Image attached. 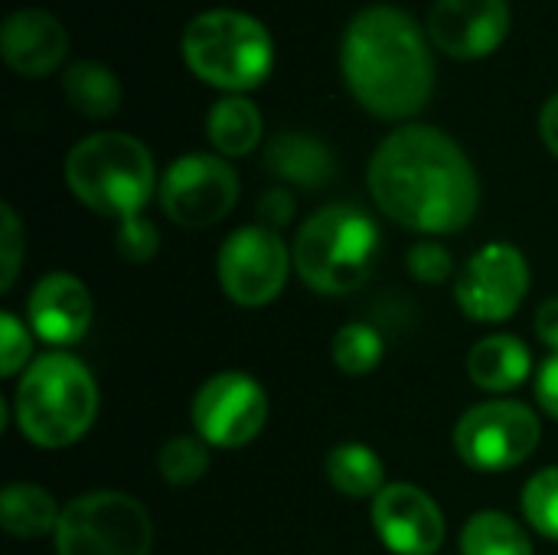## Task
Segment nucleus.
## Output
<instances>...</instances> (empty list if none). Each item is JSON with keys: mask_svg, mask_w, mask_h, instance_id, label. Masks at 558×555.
<instances>
[{"mask_svg": "<svg viewBox=\"0 0 558 555\" xmlns=\"http://www.w3.org/2000/svg\"><path fill=\"white\" fill-rule=\"evenodd\" d=\"M373 527L396 555H435L445 543L441 507L412 484H389L373 500Z\"/></svg>", "mask_w": 558, "mask_h": 555, "instance_id": "obj_14", "label": "nucleus"}, {"mask_svg": "<svg viewBox=\"0 0 558 555\" xmlns=\"http://www.w3.org/2000/svg\"><path fill=\"white\" fill-rule=\"evenodd\" d=\"M327 481L343 497L366 500L386 491V468H383V458L369 445L343 442L327 455Z\"/></svg>", "mask_w": 558, "mask_h": 555, "instance_id": "obj_21", "label": "nucleus"}, {"mask_svg": "<svg viewBox=\"0 0 558 555\" xmlns=\"http://www.w3.org/2000/svg\"><path fill=\"white\" fill-rule=\"evenodd\" d=\"M268 419L265 389L235 370L216 373L193 396V429L209 448H245L255 442Z\"/></svg>", "mask_w": 558, "mask_h": 555, "instance_id": "obj_11", "label": "nucleus"}, {"mask_svg": "<svg viewBox=\"0 0 558 555\" xmlns=\"http://www.w3.org/2000/svg\"><path fill=\"white\" fill-rule=\"evenodd\" d=\"M523 514L543 536L558 540V468H546L523 487Z\"/></svg>", "mask_w": 558, "mask_h": 555, "instance_id": "obj_26", "label": "nucleus"}, {"mask_svg": "<svg viewBox=\"0 0 558 555\" xmlns=\"http://www.w3.org/2000/svg\"><path fill=\"white\" fill-rule=\"evenodd\" d=\"M154 527L147 510L118 491H95L72 500L56 527L59 555H147Z\"/></svg>", "mask_w": 558, "mask_h": 555, "instance_id": "obj_7", "label": "nucleus"}, {"mask_svg": "<svg viewBox=\"0 0 558 555\" xmlns=\"http://www.w3.org/2000/svg\"><path fill=\"white\" fill-rule=\"evenodd\" d=\"M62 88H65L69 105L78 114L92 118V121L111 118L121 108V82L98 59H78V62H72L65 69V75H62Z\"/></svg>", "mask_w": 558, "mask_h": 555, "instance_id": "obj_20", "label": "nucleus"}, {"mask_svg": "<svg viewBox=\"0 0 558 555\" xmlns=\"http://www.w3.org/2000/svg\"><path fill=\"white\" fill-rule=\"evenodd\" d=\"M29 347L33 343H29V334L20 324V317L3 311L0 314V376H16L29 357Z\"/></svg>", "mask_w": 558, "mask_h": 555, "instance_id": "obj_30", "label": "nucleus"}, {"mask_svg": "<svg viewBox=\"0 0 558 555\" xmlns=\"http://www.w3.org/2000/svg\"><path fill=\"white\" fill-rule=\"evenodd\" d=\"M258 216H262V226H268V229L278 232L294 216V196L284 186H275V190L262 193L258 196Z\"/></svg>", "mask_w": 558, "mask_h": 555, "instance_id": "obj_31", "label": "nucleus"}, {"mask_svg": "<svg viewBox=\"0 0 558 555\" xmlns=\"http://www.w3.org/2000/svg\"><path fill=\"white\" fill-rule=\"evenodd\" d=\"M0 219H3V226H0V288L10 291L16 281V272H20V262H23V226L10 206L0 209Z\"/></svg>", "mask_w": 558, "mask_h": 555, "instance_id": "obj_28", "label": "nucleus"}, {"mask_svg": "<svg viewBox=\"0 0 558 555\" xmlns=\"http://www.w3.org/2000/svg\"><path fill=\"white\" fill-rule=\"evenodd\" d=\"M461 555H533V543L517 520L497 510H484L464 523Z\"/></svg>", "mask_w": 558, "mask_h": 555, "instance_id": "obj_23", "label": "nucleus"}, {"mask_svg": "<svg viewBox=\"0 0 558 555\" xmlns=\"http://www.w3.org/2000/svg\"><path fill=\"white\" fill-rule=\"evenodd\" d=\"M160 249V236L154 229L150 219L144 216H131L118 226V252L128 258V262H147L154 252Z\"/></svg>", "mask_w": 558, "mask_h": 555, "instance_id": "obj_27", "label": "nucleus"}, {"mask_svg": "<svg viewBox=\"0 0 558 555\" xmlns=\"http://www.w3.org/2000/svg\"><path fill=\"white\" fill-rule=\"evenodd\" d=\"M369 193L389 219L428 236L461 232L481 206L471 157L432 124H402L376 147Z\"/></svg>", "mask_w": 558, "mask_h": 555, "instance_id": "obj_1", "label": "nucleus"}, {"mask_svg": "<svg viewBox=\"0 0 558 555\" xmlns=\"http://www.w3.org/2000/svg\"><path fill=\"white\" fill-rule=\"evenodd\" d=\"M160 209L183 229H206L222 222L239 200V177L226 157L186 154L160 177Z\"/></svg>", "mask_w": 558, "mask_h": 555, "instance_id": "obj_9", "label": "nucleus"}, {"mask_svg": "<svg viewBox=\"0 0 558 555\" xmlns=\"http://www.w3.org/2000/svg\"><path fill=\"white\" fill-rule=\"evenodd\" d=\"M157 468H160V478L173 487H190L196 484L206 468H209V445L203 438H190V435H180V438H170L160 455H157Z\"/></svg>", "mask_w": 558, "mask_h": 555, "instance_id": "obj_25", "label": "nucleus"}, {"mask_svg": "<svg viewBox=\"0 0 558 555\" xmlns=\"http://www.w3.org/2000/svg\"><path fill=\"white\" fill-rule=\"evenodd\" d=\"M265 164L278 180L294 183L301 190H324L333 180L330 147L320 137H311L301 131H284L271 137L265 150Z\"/></svg>", "mask_w": 558, "mask_h": 555, "instance_id": "obj_17", "label": "nucleus"}, {"mask_svg": "<svg viewBox=\"0 0 558 555\" xmlns=\"http://www.w3.org/2000/svg\"><path fill=\"white\" fill-rule=\"evenodd\" d=\"M530 370H533L530 350L523 347V340L510 334L484 337L468 357V376L484 393H510L526 383Z\"/></svg>", "mask_w": 558, "mask_h": 555, "instance_id": "obj_18", "label": "nucleus"}, {"mask_svg": "<svg viewBox=\"0 0 558 555\" xmlns=\"http://www.w3.org/2000/svg\"><path fill=\"white\" fill-rule=\"evenodd\" d=\"M333 363L347 376H366L383 363L386 343L376 327L369 324H347L333 334Z\"/></svg>", "mask_w": 558, "mask_h": 555, "instance_id": "obj_24", "label": "nucleus"}, {"mask_svg": "<svg viewBox=\"0 0 558 555\" xmlns=\"http://www.w3.org/2000/svg\"><path fill=\"white\" fill-rule=\"evenodd\" d=\"M428 39L451 59H484L497 52L510 33L507 0H435L428 13Z\"/></svg>", "mask_w": 558, "mask_h": 555, "instance_id": "obj_13", "label": "nucleus"}, {"mask_svg": "<svg viewBox=\"0 0 558 555\" xmlns=\"http://www.w3.org/2000/svg\"><path fill=\"white\" fill-rule=\"evenodd\" d=\"M180 52L196 79L229 95L258 88L275 65L268 26L232 7L196 13L180 36Z\"/></svg>", "mask_w": 558, "mask_h": 555, "instance_id": "obj_4", "label": "nucleus"}, {"mask_svg": "<svg viewBox=\"0 0 558 555\" xmlns=\"http://www.w3.org/2000/svg\"><path fill=\"white\" fill-rule=\"evenodd\" d=\"M65 183L78 203L101 216L131 219L150 203L157 170L150 150L121 131L82 137L65 157Z\"/></svg>", "mask_w": 558, "mask_h": 555, "instance_id": "obj_5", "label": "nucleus"}, {"mask_svg": "<svg viewBox=\"0 0 558 555\" xmlns=\"http://www.w3.org/2000/svg\"><path fill=\"white\" fill-rule=\"evenodd\" d=\"M92 294L75 275H46L26 301L29 327L52 347L78 343L92 327Z\"/></svg>", "mask_w": 558, "mask_h": 555, "instance_id": "obj_16", "label": "nucleus"}, {"mask_svg": "<svg viewBox=\"0 0 558 555\" xmlns=\"http://www.w3.org/2000/svg\"><path fill=\"white\" fill-rule=\"evenodd\" d=\"M379 255V229L360 206L333 203L317 209L294 239V268L320 294L356 291Z\"/></svg>", "mask_w": 558, "mask_h": 555, "instance_id": "obj_6", "label": "nucleus"}, {"mask_svg": "<svg viewBox=\"0 0 558 555\" xmlns=\"http://www.w3.org/2000/svg\"><path fill=\"white\" fill-rule=\"evenodd\" d=\"M340 72L350 95L369 114L383 121H409L435 92L428 29L402 7H366L343 29Z\"/></svg>", "mask_w": 558, "mask_h": 555, "instance_id": "obj_2", "label": "nucleus"}, {"mask_svg": "<svg viewBox=\"0 0 558 555\" xmlns=\"http://www.w3.org/2000/svg\"><path fill=\"white\" fill-rule=\"evenodd\" d=\"M62 510L56 507L52 494L36 484H10L0 494V520L3 530L16 540H39L56 533Z\"/></svg>", "mask_w": 558, "mask_h": 555, "instance_id": "obj_22", "label": "nucleus"}, {"mask_svg": "<svg viewBox=\"0 0 558 555\" xmlns=\"http://www.w3.org/2000/svg\"><path fill=\"white\" fill-rule=\"evenodd\" d=\"M536 334L546 347H553L558 353V298H549L539 304L536 311Z\"/></svg>", "mask_w": 558, "mask_h": 555, "instance_id": "obj_33", "label": "nucleus"}, {"mask_svg": "<svg viewBox=\"0 0 558 555\" xmlns=\"http://www.w3.org/2000/svg\"><path fill=\"white\" fill-rule=\"evenodd\" d=\"M16 429L36 448L78 442L98 415V386L88 366L69 353L39 357L16 383Z\"/></svg>", "mask_w": 558, "mask_h": 555, "instance_id": "obj_3", "label": "nucleus"}, {"mask_svg": "<svg viewBox=\"0 0 558 555\" xmlns=\"http://www.w3.org/2000/svg\"><path fill=\"white\" fill-rule=\"evenodd\" d=\"M409 275L425 285H441L451 275V252L441 242H418L409 249Z\"/></svg>", "mask_w": 558, "mask_h": 555, "instance_id": "obj_29", "label": "nucleus"}, {"mask_svg": "<svg viewBox=\"0 0 558 555\" xmlns=\"http://www.w3.org/2000/svg\"><path fill=\"white\" fill-rule=\"evenodd\" d=\"M539 134H543V144L549 147V154L558 157V95H553L539 111Z\"/></svg>", "mask_w": 558, "mask_h": 555, "instance_id": "obj_34", "label": "nucleus"}, {"mask_svg": "<svg viewBox=\"0 0 558 555\" xmlns=\"http://www.w3.org/2000/svg\"><path fill=\"white\" fill-rule=\"evenodd\" d=\"M294 255H288L284 239L268 226L235 229L219 249V285L229 301L242 307L271 304L288 281Z\"/></svg>", "mask_w": 558, "mask_h": 555, "instance_id": "obj_10", "label": "nucleus"}, {"mask_svg": "<svg viewBox=\"0 0 558 555\" xmlns=\"http://www.w3.org/2000/svg\"><path fill=\"white\" fill-rule=\"evenodd\" d=\"M0 56L16 75L43 79L65 62L69 33L56 13L39 7H20L0 26Z\"/></svg>", "mask_w": 558, "mask_h": 555, "instance_id": "obj_15", "label": "nucleus"}, {"mask_svg": "<svg viewBox=\"0 0 558 555\" xmlns=\"http://www.w3.org/2000/svg\"><path fill=\"white\" fill-rule=\"evenodd\" d=\"M543 438L536 412L513 399H490L468 409L454 429V448L477 471H510L523 464Z\"/></svg>", "mask_w": 558, "mask_h": 555, "instance_id": "obj_8", "label": "nucleus"}, {"mask_svg": "<svg viewBox=\"0 0 558 555\" xmlns=\"http://www.w3.org/2000/svg\"><path fill=\"white\" fill-rule=\"evenodd\" d=\"M536 399L539 406L558 419V353H553L543 366H539V376H536Z\"/></svg>", "mask_w": 558, "mask_h": 555, "instance_id": "obj_32", "label": "nucleus"}, {"mask_svg": "<svg viewBox=\"0 0 558 555\" xmlns=\"http://www.w3.org/2000/svg\"><path fill=\"white\" fill-rule=\"evenodd\" d=\"M206 137L219 157H245L262 141V111L248 95H222L206 114Z\"/></svg>", "mask_w": 558, "mask_h": 555, "instance_id": "obj_19", "label": "nucleus"}, {"mask_svg": "<svg viewBox=\"0 0 558 555\" xmlns=\"http://www.w3.org/2000/svg\"><path fill=\"white\" fill-rule=\"evenodd\" d=\"M530 291L526 255L510 242H490L468 258L454 281L461 311L477 324L510 321Z\"/></svg>", "mask_w": 558, "mask_h": 555, "instance_id": "obj_12", "label": "nucleus"}]
</instances>
